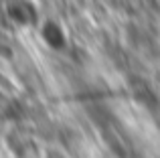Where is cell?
Wrapping results in <instances>:
<instances>
[{
  "label": "cell",
  "mask_w": 160,
  "mask_h": 158,
  "mask_svg": "<svg viewBox=\"0 0 160 158\" xmlns=\"http://www.w3.org/2000/svg\"><path fill=\"white\" fill-rule=\"evenodd\" d=\"M32 16H35V6H31L28 2H22V0H16L10 6V18L16 20V22H31Z\"/></svg>",
  "instance_id": "6da1fadb"
}]
</instances>
